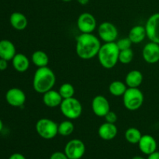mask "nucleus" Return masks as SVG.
I'll use <instances>...</instances> for the list:
<instances>
[{
    "instance_id": "nucleus-17",
    "label": "nucleus",
    "mask_w": 159,
    "mask_h": 159,
    "mask_svg": "<svg viewBox=\"0 0 159 159\" xmlns=\"http://www.w3.org/2000/svg\"><path fill=\"white\" fill-rule=\"evenodd\" d=\"M43 103L46 107H50V108L60 107L61 103L63 100L59 92L55 91V90L51 89L47 93H43Z\"/></svg>"
},
{
    "instance_id": "nucleus-15",
    "label": "nucleus",
    "mask_w": 159,
    "mask_h": 159,
    "mask_svg": "<svg viewBox=\"0 0 159 159\" xmlns=\"http://www.w3.org/2000/svg\"><path fill=\"white\" fill-rule=\"evenodd\" d=\"M118 133L117 127L115 124L104 123L98 129V134L104 141H111L114 139Z\"/></svg>"
},
{
    "instance_id": "nucleus-31",
    "label": "nucleus",
    "mask_w": 159,
    "mask_h": 159,
    "mask_svg": "<svg viewBox=\"0 0 159 159\" xmlns=\"http://www.w3.org/2000/svg\"><path fill=\"white\" fill-rule=\"evenodd\" d=\"M8 67V61L0 58V71H4Z\"/></svg>"
},
{
    "instance_id": "nucleus-22",
    "label": "nucleus",
    "mask_w": 159,
    "mask_h": 159,
    "mask_svg": "<svg viewBox=\"0 0 159 159\" xmlns=\"http://www.w3.org/2000/svg\"><path fill=\"white\" fill-rule=\"evenodd\" d=\"M31 60L34 65L37 68H42V67L48 66L49 63V57L48 54L43 51H36L33 53Z\"/></svg>"
},
{
    "instance_id": "nucleus-4",
    "label": "nucleus",
    "mask_w": 159,
    "mask_h": 159,
    "mask_svg": "<svg viewBox=\"0 0 159 159\" xmlns=\"http://www.w3.org/2000/svg\"><path fill=\"white\" fill-rule=\"evenodd\" d=\"M144 94L138 88H127L123 95V102L126 109L135 111L141 107L144 102Z\"/></svg>"
},
{
    "instance_id": "nucleus-12",
    "label": "nucleus",
    "mask_w": 159,
    "mask_h": 159,
    "mask_svg": "<svg viewBox=\"0 0 159 159\" xmlns=\"http://www.w3.org/2000/svg\"><path fill=\"white\" fill-rule=\"evenodd\" d=\"M26 94L22 89L18 88H12L6 93V100L8 104L13 107H20L26 102Z\"/></svg>"
},
{
    "instance_id": "nucleus-34",
    "label": "nucleus",
    "mask_w": 159,
    "mask_h": 159,
    "mask_svg": "<svg viewBox=\"0 0 159 159\" xmlns=\"http://www.w3.org/2000/svg\"><path fill=\"white\" fill-rule=\"evenodd\" d=\"M76 1H77L79 4L82 5V6H85V5L88 4L89 0H76Z\"/></svg>"
},
{
    "instance_id": "nucleus-3",
    "label": "nucleus",
    "mask_w": 159,
    "mask_h": 159,
    "mask_svg": "<svg viewBox=\"0 0 159 159\" xmlns=\"http://www.w3.org/2000/svg\"><path fill=\"white\" fill-rule=\"evenodd\" d=\"M120 50L116 42L105 43L101 46L98 53L99 64L106 69L114 68L119 61Z\"/></svg>"
},
{
    "instance_id": "nucleus-19",
    "label": "nucleus",
    "mask_w": 159,
    "mask_h": 159,
    "mask_svg": "<svg viewBox=\"0 0 159 159\" xmlns=\"http://www.w3.org/2000/svg\"><path fill=\"white\" fill-rule=\"evenodd\" d=\"M147 37L145 26L142 25H136L130 29L128 37L132 43H140Z\"/></svg>"
},
{
    "instance_id": "nucleus-1",
    "label": "nucleus",
    "mask_w": 159,
    "mask_h": 159,
    "mask_svg": "<svg viewBox=\"0 0 159 159\" xmlns=\"http://www.w3.org/2000/svg\"><path fill=\"white\" fill-rule=\"evenodd\" d=\"M101 46L99 39L93 34H81L76 38V54L83 60H89L97 56Z\"/></svg>"
},
{
    "instance_id": "nucleus-37",
    "label": "nucleus",
    "mask_w": 159,
    "mask_h": 159,
    "mask_svg": "<svg viewBox=\"0 0 159 159\" xmlns=\"http://www.w3.org/2000/svg\"><path fill=\"white\" fill-rule=\"evenodd\" d=\"M63 2H69L72 1V0H62Z\"/></svg>"
},
{
    "instance_id": "nucleus-23",
    "label": "nucleus",
    "mask_w": 159,
    "mask_h": 159,
    "mask_svg": "<svg viewBox=\"0 0 159 159\" xmlns=\"http://www.w3.org/2000/svg\"><path fill=\"white\" fill-rule=\"evenodd\" d=\"M127 89V85L121 81H113L109 85V92L114 96H123Z\"/></svg>"
},
{
    "instance_id": "nucleus-30",
    "label": "nucleus",
    "mask_w": 159,
    "mask_h": 159,
    "mask_svg": "<svg viewBox=\"0 0 159 159\" xmlns=\"http://www.w3.org/2000/svg\"><path fill=\"white\" fill-rule=\"evenodd\" d=\"M50 159H68L65 152H55L51 155Z\"/></svg>"
},
{
    "instance_id": "nucleus-26",
    "label": "nucleus",
    "mask_w": 159,
    "mask_h": 159,
    "mask_svg": "<svg viewBox=\"0 0 159 159\" xmlns=\"http://www.w3.org/2000/svg\"><path fill=\"white\" fill-rule=\"evenodd\" d=\"M58 92L61 96L62 99H68V98L74 97L75 88L71 84L67 82V83H64L61 85Z\"/></svg>"
},
{
    "instance_id": "nucleus-29",
    "label": "nucleus",
    "mask_w": 159,
    "mask_h": 159,
    "mask_svg": "<svg viewBox=\"0 0 159 159\" xmlns=\"http://www.w3.org/2000/svg\"><path fill=\"white\" fill-rule=\"evenodd\" d=\"M104 118H105L106 120V122L110 123V124H116V122L117 121L118 119L116 113H115V112L111 111V110H110V111L105 115Z\"/></svg>"
},
{
    "instance_id": "nucleus-27",
    "label": "nucleus",
    "mask_w": 159,
    "mask_h": 159,
    "mask_svg": "<svg viewBox=\"0 0 159 159\" xmlns=\"http://www.w3.org/2000/svg\"><path fill=\"white\" fill-rule=\"evenodd\" d=\"M134 58V51L131 48L120 51L119 61L124 65H127L132 61Z\"/></svg>"
},
{
    "instance_id": "nucleus-6",
    "label": "nucleus",
    "mask_w": 159,
    "mask_h": 159,
    "mask_svg": "<svg viewBox=\"0 0 159 159\" xmlns=\"http://www.w3.org/2000/svg\"><path fill=\"white\" fill-rule=\"evenodd\" d=\"M36 131L40 138L51 140L58 134V124L48 118H41L36 123Z\"/></svg>"
},
{
    "instance_id": "nucleus-7",
    "label": "nucleus",
    "mask_w": 159,
    "mask_h": 159,
    "mask_svg": "<svg viewBox=\"0 0 159 159\" xmlns=\"http://www.w3.org/2000/svg\"><path fill=\"white\" fill-rule=\"evenodd\" d=\"M64 152L68 159H81L85 155V145L81 140L72 139L67 143Z\"/></svg>"
},
{
    "instance_id": "nucleus-24",
    "label": "nucleus",
    "mask_w": 159,
    "mask_h": 159,
    "mask_svg": "<svg viewBox=\"0 0 159 159\" xmlns=\"http://www.w3.org/2000/svg\"><path fill=\"white\" fill-rule=\"evenodd\" d=\"M141 137V132L136 127H129L125 132V138L130 144H138Z\"/></svg>"
},
{
    "instance_id": "nucleus-35",
    "label": "nucleus",
    "mask_w": 159,
    "mask_h": 159,
    "mask_svg": "<svg viewBox=\"0 0 159 159\" xmlns=\"http://www.w3.org/2000/svg\"><path fill=\"white\" fill-rule=\"evenodd\" d=\"M2 129H3V123L2 121V120L0 119V132L2 130Z\"/></svg>"
},
{
    "instance_id": "nucleus-5",
    "label": "nucleus",
    "mask_w": 159,
    "mask_h": 159,
    "mask_svg": "<svg viewBox=\"0 0 159 159\" xmlns=\"http://www.w3.org/2000/svg\"><path fill=\"white\" fill-rule=\"evenodd\" d=\"M60 110L68 120H76L82 113V106L79 99L74 97L65 99L60 105Z\"/></svg>"
},
{
    "instance_id": "nucleus-13",
    "label": "nucleus",
    "mask_w": 159,
    "mask_h": 159,
    "mask_svg": "<svg viewBox=\"0 0 159 159\" xmlns=\"http://www.w3.org/2000/svg\"><path fill=\"white\" fill-rule=\"evenodd\" d=\"M142 57L148 64H156L159 61V44L149 42L144 45L142 50Z\"/></svg>"
},
{
    "instance_id": "nucleus-18",
    "label": "nucleus",
    "mask_w": 159,
    "mask_h": 159,
    "mask_svg": "<svg viewBox=\"0 0 159 159\" xmlns=\"http://www.w3.org/2000/svg\"><path fill=\"white\" fill-rule=\"evenodd\" d=\"M9 22L11 26L19 31L25 30L28 25V20L26 16L20 12H12L9 17Z\"/></svg>"
},
{
    "instance_id": "nucleus-8",
    "label": "nucleus",
    "mask_w": 159,
    "mask_h": 159,
    "mask_svg": "<svg viewBox=\"0 0 159 159\" xmlns=\"http://www.w3.org/2000/svg\"><path fill=\"white\" fill-rule=\"evenodd\" d=\"M118 34L119 33L116 26L110 22H103L100 23L98 28V34L99 38L105 43L116 41Z\"/></svg>"
},
{
    "instance_id": "nucleus-16",
    "label": "nucleus",
    "mask_w": 159,
    "mask_h": 159,
    "mask_svg": "<svg viewBox=\"0 0 159 159\" xmlns=\"http://www.w3.org/2000/svg\"><path fill=\"white\" fill-rule=\"evenodd\" d=\"M16 54V47L12 41L9 40H0V58L11 61Z\"/></svg>"
},
{
    "instance_id": "nucleus-20",
    "label": "nucleus",
    "mask_w": 159,
    "mask_h": 159,
    "mask_svg": "<svg viewBox=\"0 0 159 159\" xmlns=\"http://www.w3.org/2000/svg\"><path fill=\"white\" fill-rule=\"evenodd\" d=\"M12 63L14 69L18 72H25L30 67L29 58L22 53H18L14 56Z\"/></svg>"
},
{
    "instance_id": "nucleus-33",
    "label": "nucleus",
    "mask_w": 159,
    "mask_h": 159,
    "mask_svg": "<svg viewBox=\"0 0 159 159\" xmlns=\"http://www.w3.org/2000/svg\"><path fill=\"white\" fill-rule=\"evenodd\" d=\"M147 159H159V152L155 151L153 153L148 155V157Z\"/></svg>"
},
{
    "instance_id": "nucleus-25",
    "label": "nucleus",
    "mask_w": 159,
    "mask_h": 159,
    "mask_svg": "<svg viewBox=\"0 0 159 159\" xmlns=\"http://www.w3.org/2000/svg\"><path fill=\"white\" fill-rule=\"evenodd\" d=\"M75 126L71 120H64L58 124V134L63 137H68L74 132Z\"/></svg>"
},
{
    "instance_id": "nucleus-36",
    "label": "nucleus",
    "mask_w": 159,
    "mask_h": 159,
    "mask_svg": "<svg viewBox=\"0 0 159 159\" xmlns=\"http://www.w3.org/2000/svg\"><path fill=\"white\" fill-rule=\"evenodd\" d=\"M132 159H145V158H143V157H141V156H134L132 158Z\"/></svg>"
},
{
    "instance_id": "nucleus-14",
    "label": "nucleus",
    "mask_w": 159,
    "mask_h": 159,
    "mask_svg": "<svg viewBox=\"0 0 159 159\" xmlns=\"http://www.w3.org/2000/svg\"><path fill=\"white\" fill-rule=\"evenodd\" d=\"M138 147L143 154L148 155L157 150V141L152 135H142L138 142Z\"/></svg>"
},
{
    "instance_id": "nucleus-21",
    "label": "nucleus",
    "mask_w": 159,
    "mask_h": 159,
    "mask_svg": "<svg viewBox=\"0 0 159 159\" xmlns=\"http://www.w3.org/2000/svg\"><path fill=\"white\" fill-rule=\"evenodd\" d=\"M143 82V75L138 70L129 71L125 78V84L128 88H139Z\"/></svg>"
},
{
    "instance_id": "nucleus-10",
    "label": "nucleus",
    "mask_w": 159,
    "mask_h": 159,
    "mask_svg": "<svg viewBox=\"0 0 159 159\" xmlns=\"http://www.w3.org/2000/svg\"><path fill=\"white\" fill-rule=\"evenodd\" d=\"M144 26L149 40L159 44V12L152 14L148 19Z\"/></svg>"
},
{
    "instance_id": "nucleus-32",
    "label": "nucleus",
    "mask_w": 159,
    "mask_h": 159,
    "mask_svg": "<svg viewBox=\"0 0 159 159\" xmlns=\"http://www.w3.org/2000/svg\"><path fill=\"white\" fill-rule=\"evenodd\" d=\"M9 159H26V157L20 153H14L10 155Z\"/></svg>"
},
{
    "instance_id": "nucleus-28",
    "label": "nucleus",
    "mask_w": 159,
    "mask_h": 159,
    "mask_svg": "<svg viewBox=\"0 0 159 159\" xmlns=\"http://www.w3.org/2000/svg\"><path fill=\"white\" fill-rule=\"evenodd\" d=\"M116 45H117L118 48H119L120 51H123V50L129 49L130 48L132 45L131 40L129 39V37H125V38H121L120 40H118L116 42Z\"/></svg>"
},
{
    "instance_id": "nucleus-2",
    "label": "nucleus",
    "mask_w": 159,
    "mask_h": 159,
    "mask_svg": "<svg viewBox=\"0 0 159 159\" xmlns=\"http://www.w3.org/2000/svg\"><path fill=\"white\" fill-rule=\"evenodd\" d=\"M56 83V76L54 71L48 66L38 68L33 79V88L40 94H43L52 89Z\"/></svg>"
},
{
    "instance_id": "nucleus-11",
    "label": "nucleus",
    "mask_w": 159,
    "mask_h": 159,
    "mask_svg": "<svg viewBox=\"0 0 159 159\" xmlns=\"http://www.w3.org/2000/svg\"><path fill=\"white\" fill-rule=\"evenodd\" d=\"M92 109L96 116L104 117L110 110V105L108 99L102 95H98L92 101Z\"/></svg>"
},
{
    "instance_id": "nucleus-9",
    "label": "nucleus",
    "mask_w": 159,
    "mask_h": 159,
    "mask_svg": "<svg viewBox=\"0 0 159 159\" xmlns=\"http://www.w3.org/2000/svg\"><path fill=\"white\" fill-rule=\"evenodd\" d=\"M96 26V18L89 12H83L78 17L77 27L82 34H93Z\"/></svg>"
}]
</instances>
